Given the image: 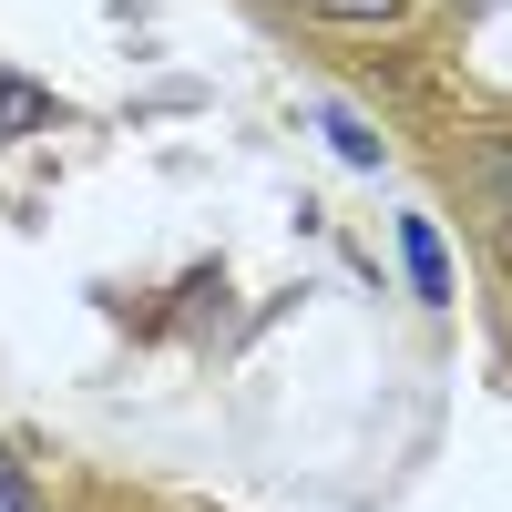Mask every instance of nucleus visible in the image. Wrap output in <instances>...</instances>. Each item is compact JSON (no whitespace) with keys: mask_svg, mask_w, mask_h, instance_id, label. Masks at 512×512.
I'll use <instances>...</instances> for the list:
<instances>
[{"mask_svg":"<svg viewBox=\"0 0 512 512\" xmlns=\"http://www.w3.org/2000/svg\"><path fill=\"white\" fill-rule=\"evenodd\" d=\"M62 123H72V103L52 93V82L0 72V154H11V144H31V134H62Z\"/></svg>","mask_w":512,"mask_h":512,"instance_id":"1","label":"nucleus"},{"mask_svg":"<svg viewBox=\"0 0 512 512\" xmlns=\"http://www.w3.org/2000/svg\"><path fill=\"white\" fill-rule=\"evenodd\" d=\"M400 267H410V297H420V308H441V297H451V256H441V226H431V216H400Z\"/></svg>","mask_w":512,"mask_h":512,"instance_id":"2","label":"nucleus"},{"mask_svg":"<svg viewBox=\"0 0 512 512\" xmlns=\"http://www.w3.org/2000/svg\"><path fill=\"white\" fill-rule=\"evenodd\" d=\"M461 175H472L482 216H512V134H472L461 144Z\"/></svg>","mask_w":512,"mask_h":512,"instance_id":"3","label":"nucleus"},{"mask_svg":"<svg viewBox=\"0 0 512 512\" xmlns=\"http://www.w3.org/2000/svg\"><path fill=\"white\" fill-rule=\"evenodd\" d=\"M308 123H318V134L338 144V164H359V175H379V154H390V144H379V134H369V123H359L349 103H308Z\"/></svg>","mask_w":512,"mask_h":512,"instance_id":"4","label":"nucleus"},{"mask_svg":"<svg viewBox=\"0 0 512 512\" xmlns=\"http://www.w3.org/2000/svg\"><path fill=\"white\" fill-rule=\"evenodd\" d=\"M308 21H328V31H400L410 21V0H297Z\"/></svg>","mask_w":512,"mask_h":512,"instance_id":"5","label":"nucleus"},{"mask_svg":"<svg viewBox=\"0 0 512 512\" xmlns=\"http://www.w3.org/2000/svg\"><path fill=\"white\" fill-rule=\"evenodd\" d=\"M0 512H41V492H31V472H21L11 441H0Z\"/></svg>","mask_w":512,"mask_h":512,"instance_id":"6","label":"nucleus"},{"mask_svg":"<svg viewBox=\"0 0 512 512\" xmlns=\"http://www.w3.org/2000/svg\"><path fill=\"white\" fill-rule=\"evenodd\" d=\"M482 236H492V267H502V277H512V216H492V226H482Z\"/></svg>","mask_w":512,"mask_h":512,"instance_id":"7","label":"nucleus"}]
</instances>
